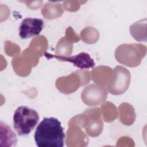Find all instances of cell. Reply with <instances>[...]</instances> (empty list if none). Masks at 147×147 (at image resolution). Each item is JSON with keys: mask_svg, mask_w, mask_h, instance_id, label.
<instances>
[{"mask_svg": "<svg viewBox=\"0 0 147 147\" xmlns=\"http://www.w3.org/2000/svg\"><path fill=\"white\" fill-rule=\"evenodd\" d=\"M130 80V71L123 66L117 65L113 70L106 88L113 95H121L128 89Z\"/></svg>", "mask_w": 147, "mask_h": 147, "instance_id": "cell-4", "label": "cell"}, {"mask_svg": "<svg viewBox=\"0 0 147 147\" xmlns=\"http://www.w3.org/2000/svg\"><path fill=\"white\" fill-rule=\"evenodd\" d=\"M44 27V21L38 18L27 17L21 22L19 35L22 39H27L38 35Z\"/></svg>", "mask_w": 147, "mask_h": 147, "instance_id": "cell-7", "label": "cell"}, {"mask_svg": "<svg viewBox=\"0 0 147 147\" xmlns=\"http://www.w3.org/2000/svg\"><path fill=\"white\" fill-rule=\"evenodd\" d=\"M108 91L106 87L96 84L86 86L82 92L81 98L84 104L96 106L103 103L107 99Z\"/></svg>", "mask_w": 147, "mask_h": 147, "instance_id": "cell-5", "label": "cell"}, {"mask_svg": "<svg viewBox=\"0 0 147 147\" xmlns=\"http://www.w3.org/2000/svg\"><path fill=\"white\" fill-rule=\"evenodd\" d=\"M44 56L47 59L56 58L60 61H67L73 64L74 65L80 69H88L93 68L95 64L94 60L90 57V55L86 52H81L78 55L72 56H60L52 55L49 53H45Z\"/></svg>", "mask_w": 147, "mask_h": 147, "instance_id": "cell-6", "label": "cell"}, {"mask_svg": "<svg viewBox=\"0 0 147 147\" xmlns=\"http://www.w3.org/2000/svg\"><path fill=\"white\" fill-rule=\"evenodd\" d=\"M1 129L5 133V146H15L17 144V139L14 132L11 129L6 123L1 121Z\"/></svg>", "mask_w": 147, "mask_h": 147, "instance_id": "cell-8", "label": "cell"}, {"mask_svg": "<svg viewBox=\"0 0 147 147\" xmlns=\"http://www.w3.org/2000/svg\"><path fill=\"white\" fill-rule=\"evenodd\" d=\"M140 44H123L115 51V57L118 62L129 67L138 66L146 55V48Z\"/></svg>", "mask_w": 147, "mask_h": 147, "instance_id": "cell-3", "label": "cell"}, {"mask_svg": "<svg viewBox=\"0 0 147 147\" xmlns=\"http://www.w3.org/2000/svg\"><path fill=\"white\" fill-rule=\"evenodd\" d=\"M65 133L55 117H45L37 126L34 138L38 147H63Z\"/></svg>", "mask_w": 147, "mask_h": 147, "instance_id": "cell-1", "label": "cell"}, {"mask_svg": "<svg viewBox=\"0 0 147 147\" xmlns=\"http://www.w3.org/2000/svg\"><path fill=\"white\" fill-rule=\"evenodd\" d=\"M40 119L38 112L26 106L16 109L13 115V127L20 136L28 135L36 126Z\"/></svg>", "mask_w": 147, "mask_h": 147, "instance_id": "cell-2", "label": "cell"}]
</instances>
